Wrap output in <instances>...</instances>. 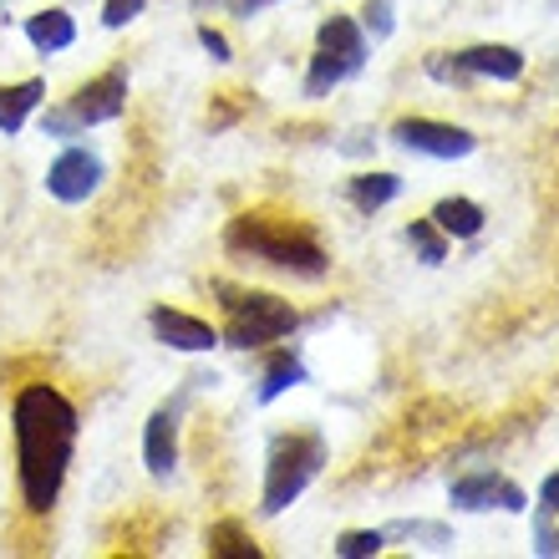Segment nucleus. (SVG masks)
Segmentation results:
<instances>
[{
    "mask_svg": "<svg viewBox=\"0 0 559 559\" xmlns=\"http://www.w3.org/2000/svg\"><path fill=\"white\" fill-rule=\"evenodd\" d=\"M15 427V473H21V499L31 514H51L67 484L76 453V407L61 397L57 386L31 382L11 407Z\"/></svg>",
    "mask_w": 559,
    "mask_h": 559,
    "instance_id": "f257e3e1",
    "label": "nucleus"
},
{
    "mask_svg": "<svg viewBox=\"0 0 559 559\" xmlns=\"http://www.w3.org/2000/svg\"><path fill=\"white\" fill-rule=\"evenodd\" d=\"M224 245L235 254H250V260H265L275 270H290V275L321 280L331 270L321 239L310 235L300 219H275V214H239L224 229Z\"/></svg>",
    "mask_w": 559,
    "mask_h": 559,
    "instance_id": "f03ea898",
    "label": "nucleus"
},
{
    "mask_svg": "<svg viewBox=\"0 0 559 559\" xmlns=\"http://www.w3.org/2000/svg\"><path fill=\"white\" fill-rule=\"evenodd\" d=\"M325 468V438L321 432H275L270 438V463H265V488H260V514L275 519L285 514L310 478Z\"/></svg>",
    "mask_w": 559,
    "mask_h": 559,
    "instance_id": "7ed1b4c3",
    "label": "nucleus"
},
{
    "mask_svg": "<svg viewBox=\"0 0 559 559\" xmlns=\"http://www.w3.org/2000/svg\"><path fill=\"white\" fill-rule=\"evenodd\" d=\"M224 295V341L239 346V352H254V346H270V341L290 336L300 316H295L290 300H280L270 290H235V285H214Z\"/></svg>",
    "mask_w": 559,
    "mask_h": 559,
    "instance_id": "20e7f679",
    "label": "nucleus"
},
{
    "mask_svg": "<svg viewBox=\"0 0 559 559\" xmlns=\"http://www.w3.org/2000/svg\"><path fill=\"white\" fill-rule=\"evenodd\" d=\"M367 57H371V46H367L361 21H352V15L321 21V31H316V57H310V72H306V97L336 92L346 76H356L367 67Z\"/></svg>",
    "mask_w": 559,
    "mask_h": 559,
    "instance_id": "39448f33",
    "label": "nucleus"
},
{
    "mask_svg": "<svg viewBox=\"0 0 559 559\" xmlns=\"http://www.w3.org/2000/svg\"><path fill=\"white\" fill-rule=\"evenodd\" d=\"M122 107H128V72L112 67V72H103L97 82L76 87V97L67 107L46 112L41 128H46V138H76L82 128H97V122L122 118Z\"/></svg>",
    "mask_w": 559,
    "mask_h": 559,
    "instance_id": "423d86ee",
    "label": "nucleus"
},
{
    "mask_svg": "<svg viewBox=\"0 0 559 559\" xmlns=\"http://www.w3.org/2000/svg\"><path fill=\"white\" fill-rule=\"evenodd\" d=\"M423 72L442 87H468L473 76L488 82H519L524 76V51L519 46H468V51H432Z\"/></svg>",
    "mask_w": 559,
    "mask_h": 559,
    "instance_id": "0eeeda50",
    "label": "nucleus"
},
{
    "mask_svg": "<svg viewBox=\"0 0 559 559\" xmlns=\"http://www.w3.org/2000/svg\"><path fill=\"white\" fill-rule=\"evenodd\" d=\"M448 503H453V509H463V514H488V509L524 514V509H530L524 488H519L514 478L493 473V468H473V473H463V478H453V488H448Z\"/></svg>",
    "mask_w": 559,
    "mask_h": 559,
    "instance_id": "6e6552de",
    "label": "nucleus"
},
{
    "mask_svg": "<svg viewBox=\"0 0 559 559\" xmlns=\"http://www.w3.org/2000/svg\"><path fill=\"white\" fill-rule=\"evenodd\" d=\"M392 138H397L407 153H423V158H468L473 147H478V138H473L468 128L432 122V118H402L397 128H392Z\"/></svg>",
    "mask_w": 559,
    "mask_h": 559,
    "instance_id": "1a4fd4ad",
    "label": "nucleus"
},
{
    "mask_svg": "<svg viewBox=\"0 0 559 559\" xmlns=\"http://www.w3.org/2000/svg\"><path fill=\"white\" fill-rule=\"evenodd\" d=\"M103 189V158L87 147H67L51 168H46V193L57 204H87L92 193Z\"/></svg>",
    "mask_w": 559,
    "mask_h": 559,
    "instance_id": "9d476101",
    "label": "nucleus"
},
{
    "mask_svg": "<svg viewBox=\"0 0 559 559\" xmlns=\"http://www.w3.org/2000/svg\"><path fill=\"white\" fill-rule=\"evenodd\" d=\"M147 325H153V336H158L163 346H174V352H214V346H219V331L209 321H199V316H189V310L158 306L147 316Z\"/></svg>",
    "mask_w": 559,
    "mask_h": 559,
    "instance_id": "9b49d317",
    "label": "nucleus"
},
{
    "mask_svg": "<svg viewBox=\"0 0 559 559\" xmlns=\"http://www.w3.org/2000/svg\"><path fill=\"white\" fill-rule=\"evenodd\" d=\"M143 457H147V473L153 478H168L178 463V402L158 407L147 417V432H143Z\"/></svg>",
    "mask_w": 559,
    "mask_h": 559,
    "instance_id": "f8f14e48",
    "label": "nucleus"
},
{
    "mask_svg": "<svg viewBox=\"0 0 559 559\" xmlns=\"http://www.w3.org/2000/svg\"><path fill=\"white\" fill-rule=\"evenodd\" d=\"M26 41L36 46L41 57H51V51H67V46L76 41V21H72V11L51 5V11L26 15Z\"/></svg>",
    "mask_w": 559,
    "mask_h": 559,
    "instance_id": "ddd939ff",
    "label": "nucleus"
},
{
    "mask_svg": "<svg viewBox=\"0 0 559 559\" xmlns=\"http://www.w3.org/2000/svg\"><path fill=\"white\" fill-rule=\"evenodd\" d=\"M46 97V82L31 76V82H15V87H0V133H21L26 118L41 107Z\"/></svg>",
    "mask_w": 559,
    "mask_h": 559,
    "instance_id": "4468645a",
    "label": "nucleus"
},
{
    "mask_svg": "<svg viewBox=\"0 0 559 559\" xmlns=\"http://www.w3.org/2000/svg\"><path fill=\"white\" fill-rule=\"evenodd\" d=\"M432 224H438L448 239H473L484 229V209L473 204V199H442V204L432 209Z\"/></svg>",
    "mask_w": 559,
    "mask_h": 559,
    "instance_id": "2eb2a0df",
    "label": "nucleus"
},
{
    "mask_svg": "<svg viewBox=\"0 0 559 559\" xmlns=\"http://www.w3.org/2000/svg\"><path fill=\"white\" fill-rule=\"evenodd\" d=\"M306 382V361L295 352H275L265 361V377H260V402H275V397H285L290 386H300Z\"/></svg>",
    "mask_w": 559,
    "mask_h": 559,
    "instance_id": "dca6fc26",
    "label": "nucleus"
},
{
    "mask_svg": "<svg viewBox=\"0 0 559 559\" xmlns=\"http://www.w3.org/2000/svg\"><path fill=\"white\" fill-rule=\"evenodd\" d=\"M402 193V178L397 174H356L352 178V204L361 209V214H377V209H386L392 199Z\"/></svg>",
    "mask_w": 559,
    "mask_h": 559,
    "instance_id": "f3484780",
    "label": "nucleus"
},
{
    "mask_svg": "<svg viewBox=\"0 0 559 559\" xmlns=\"http://www.w3.org/2000/svg\"><path fill=\"white\" fill-rule=\"evenodd\" d=\"M209 555L214 559H260V545L239 530L235 519H219V524L209 530Z\"/></svg>",
    "mask_w": 559,
    "mask_h": 559,
    "instance_id": "a211bd4d",
    "label": "nucleus"
},
{
    "mask_svg": "<svg viewBox=\"0 0 559 559\" xmlns=\"http://www.w3.org/2000/svg\"><path fill=\"white\" fill-rule=\"evenodd\" d=\"M386 539H417L427 549H453V530L448 524H432V519H397V524H386Z\"/></svg>",
    "mask_w": 559,
    "mask_h": 559,
    "instance_id": "6ab92c4d",
    "label": "nucleus"
},
{
    "mask_svg": "<svg viewBox=\"0 0 559 559\" xmlns=\"http://www.w3.org/2000/svg\"><path fill=\"white\" fill-rule=\"evenodd\" d=\"M407 245L417 250V260H423V265H442V260H448V235H442L432 219H413V224H407Z\"/></svg>",
    "mask_w": 559,
    "mask_h": 559,
    "instance_id": "aec40b11",
    "label": "nucleus"
},
{
    "mask_svg": "<svg viewBox=\"0 0 559 559\" xmlns=\"http://www.w3.org/2000/svg\"><path fill=\"white\" fill-rule=\"evenodd\" d=\"M386 549V534L382 530H346L336 539V555L341 559H367V555H382Z\"/></svg>",
    "mask_w": 559,
    "mask_h": 559,
    "instance_id": "412c9836",
    "label": "nucleus"
},
{
    "mask_svg": "<svg viewBox=\"0 0 559 559\" xmlns=\"http://www.w3.org/2000/svg\"><path fill=\"white\" fill-rule=\"evenodd\" d=\"M361 31H367L371 41H386L397 31V0H371L367 11H361Z\"/></svg>",
    "mask_w": 559,
    "mask_h": 559,
    "instance_id": "4be33fe9",
    "label": "nucleus"
},
{
    "mask_svg": "<svg viewBox=\"0 0 559 559\" xmlns=\"http://www.w3.org/2000/svg\"><path fill=\"white\" fill-rule=\"evenodd\" d=\"M143 5H147V0H107V5H103V26L122 31L128 21H138V15H143Z\"/></svg>",
    "mask_w": 559,
    "mask_h": 559,
    "instance_id": "5701e85b",
    "label": "nucleus"
},
{
    "mask_svg": "<svg viewBox=\"0 0 559 559\" xmlns=\"http://www.w3.org/2000/svg\"><path fill=\"white\" fill-rule=\"evenodd\" d=\"M534 549H539L545 559H555V555H559V530H555V519L534 514Z\"/></svg>",
    "mask_w": 559,
    "mask_h": 559,
    "instance_id": "b1692460",
    "label": "nucleus"
},
{
    "mask_svg": "<svg viewBox=\"0 0 559 559\" xmlns=\"http://www.w3.org/2000/svg\"><path fill=\"white\" fill-rule=\"evenodd\" d=\"M539 514H545V519L559 514V473H549L545 484H539Z\"/></svg>",
    "mask_w": 559,
    "mask_h": 559,
    "instance_id": "393cba45",
    "label": "nucleus"
},
{
    "mask_svg": "<svg viewBox=\"0 0 559 559\" xmlns=\"http://www.w3.org/2000/svg\"><path fill=\"white\" fill-rule=\"evenodd\" d=\"M199 46H204V51H209L214 61H229V41H224V36H219L214 26H199Z\"/></svg>",
    "mask_w": 559,
    "mask_h": 559,
    "instance_id": "a878e982",
    "label": "nucleus"
},
{
    "mask_svg": "<svg viewBox=\"0 0 559 559\" xmlns=\"http://www.w3.org/2000/svg\"><path fill=\"white\" fill-rule=\"evenodd\" d=\"M265 5H275V0H239V11L254 15V11H265Z\"/></svg>",
    "mask_w": 559,
    "mask_h": 559,
    "instance_id": "bb28decb",
    "label": "nucleus"
}]
</instances>
